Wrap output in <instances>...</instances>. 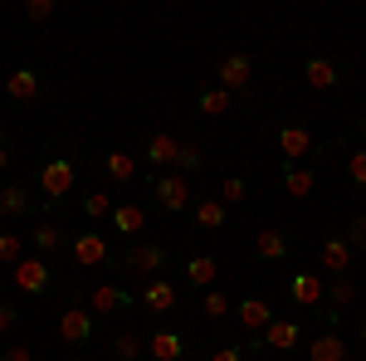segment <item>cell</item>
Returning a JSON list of instances; mask_svg holds the SVG:
<instances>
[{
  "label": "cell",
  "mask_w": 366,
  "mask_h": 361,
  "mask_svg": "<svg viewBox=\"0 0 366 361\" xmlns=\"http://www.w3.org/2000/svg\"><path fill=\"white\" fill-rule=\"evenodd\" d=\"M74 181H79V167H74V157H49L44 167H39V191L49 205H59L64 195L74 191Z\"/></svg>",
  "instance_id": "6da1fadb"
},
{
  "label": "cell",
  "mask_w": 366,
  "mask_h": 361,
  "mask_svg": "<svg viewBox=\"0 0 366 361\" xmlns=\"http://www.w3.org/2000/svg\"><path fill=\"white\" fill-rule=\"evenodd\" d=\"M69 254L79 269H103V264H117L113 249H108V234L98 229H84V234H69Z\"/></svg>",
  "instance_id": "7a4b0ae2"
},
{
  "label": "cell",
  "mask_w": 366,
  "mask_h": 361,
  "mask_svg": "<svg viewBox=\"0 0 366 361\" xmlns=\"http://www.w3.org/2000/svg\"><path fill=\"white\" fill-rule=\"evenodd\" d=\"M49 283H54V269H49V259H39V254H25V259L15 264V288H20L25 298H44V293H49Z\"/></svg>",
  "instance_id": "3957f363"
},
{
  "label": "cell",
  "mask_w": 366,
  "mask_h": 361,
  "mask_svg": "<svg viewBox=\"0 0 366 361\" xmlns=\"http://www.w3.org/2000/svg\"><path fill=\"white\" fill-rule=\"evenodd\" d=\"M93 322H98L93 307H84V303L64 307V312H59V342H64V347H88V342H93Z\"/></svg>",
  "instance_id": "277c9868"
},
{
  "label": "cell",
  "mask_w": 366,
  "mask_h": 361,
  "mask_svg": "<svg viewBox=\"0 0 366 361\" xmlns=\"http://www.w3.org/2000/svg\"><path fill=\"white\" fill-rule=\"evenodd\" d=\"M152 191H157V205H162L167 215H181V210H191V205H196V200H191V181H186L181 171L157 176V181H152Z\"/></svg>",
  "instance_id": "5b68a950"
},
{
  "label": "cell",
  "mask_w": 366,
  "mask_h": 361,
  "mask_svg": "<svg viewBox=\"0 0 366 361\" xmlns=\"http://www.w3.org/2000/svg\"><path fill=\"white\" fill-rule=\"evenodd\" d=\"M215 84L225 88V93H249L254 88V59L249 54H225L220 59V69H215Z\"/></svg>",
  "instance_id": "8992f818"
},
{
  "label": "cell",
  "mask_w": 366,
  "mask_h": 361,
  "mask_svg": "<svg viewBox=\"0 0 366 361\" xmlns=\"http://www.w3.org/2000/svg\"><path fill=\"white\" fill-rule=\"evenodd\" d=\"M117 264H122V269H132V274L157 278V274H162V269L171 264V249H167V244H152V239H147V244H132V249L122 254Z\"/></svg>",
  "instance_id": "52a82bcc"
},
{
  "label": "cell",
  "mask_w": 366,
  "mask_h": 361,
  "mask_svg": "<svg viewBox=\"0 0 366 361\" xmlns=\"http://www.w3.org/2000/svg\"><path fill=\"white\" fill-rule=\"evenodd\" d=\"M279 186L293 195V200H308V195L317 191V167H312V162H283L279 167Z\"/></svg>",
  "instance_id": "ba28073f"
},
{
  "label": "cell",
  "mask_w": 366,
  "mask_h": 361,
  "mask_svg": "<svg viewBox=\"0 0 366 361\" xmlns=\"http://www.w3.org/2000/svg\"><path fill=\"white\" fill-rule=\"evenodd\" d=\"M274 137H279L283 162H303V157H312V152H317V137H312V132L303 127V122H283V127L274 132Z\"/></svg>",
  "instance_id": "9c48e42d"
},
{
  "label": "cell",
  "mask_w": 366,
  "mask_h": 361,
  "mask_svg": "<svg viewBox=\"0 0 366 361\" xmlns=\"http://www.w3.org/2000/svg\"><path fill=\"white\" fill-rule=\"evenodd\" d=\"M298 342H303V327H298L293 317H274V322L259 332V347H264V352H293Z\"/></svg>",
  "instance_id": "30bf717a"
},
{
  "label": "cell",
  "mask_w": 366,
  "mask_h": 361,
  "mask_svg": "<svg viewBox=\"0 0 366 361\" xmlns=\"http://www.w3.org/2000/svg\"><path fill=\"white\" fill-rule=\"evenodd\" d=\"M317 254H322V269H327L332 278H347V274H352V259H357V249L347 244V234H327Z\"/></svg>",
  "instance_id": "8fae6325"
},
{
  "label": "cell",
  "mask_w": 366,
  "mask_h": 361,
  "mask_svg": "<svg viewBox=\"0 0 366 361\" xmlns=\"http://www.w3.org/2000/svg\"><path fill=\"white\" fill-rule=\"evenodd\" d=\"M132 288H117V283H93V293H88V307L93 312H132Z\"/></svg>",
  "instance_id": "7c38bea8"
},
{
  "label": "cell",
  "mask_w": 366,
  "mask_h": 361,
  "mask_svg": "<svg viewBox=\"0 0 366 361\" xmlns=\"http://www.w3.org/2000/svg\"><path fill=\"white\" fill-rule=\"evenodd\" d=\"M288 298L298 307H317L322 298H327V283H322V274H288Z\"/></svg>",
  "instance_id": "4fadbf2b"
},
{
  "label": "cell",
  "mask_w": 366,
  "mask_h": 361,
  "mask_svg": "<svg viewBox=\"0 0 366 361\" xmlns=\"http://www.w3.org/2000/svg\"><path fill=\"white\" fill-rule=\"evenodd\" d=\"M5 98H10V103H34V98H39V69H34V64L10 69V79H5Z\"/></svg>",
  "instance_id": "5bb4252c"
},
{
  "label": "cell",
  "mask_w": 366,
  "mask_h": 361,
  "mask_svg": "<svg viewBox=\"0 0 366 361\" xmlns=\"http://www.w3.org/2000/svg\"><path fill=\"white\" fill-rule=\"evenodd\" d=\"M176 157H181V142L171 137V132H152V137L142 142V162L147 167H176Z\"/></svg>",
  "instance_id": "9a60e30c"
},
{
  "label": "cell",
  "mask_w": 366,
  "mask_h": 361,
  "mask_svg": "<svg viewBox=\"0 0 366 361\" xmlns=\"http://www.w3.org/2000/svg\"><path fill=\"white\" fill-rule=\"evenodd\" d=\"M142 307H147V312H176V307H181L176 283H167V278H147V288H142Z\"/></svg>",
  "instance_id": "2e32d148"
},
{
  "label": "cell",
  "mask_w": 366,
  "mask_h": 361,
  "mask_svg": "<svg viewBox=\"0 0 366 361\" xmlns=\"http://www.w3.org/2000/svg\"><path fill=\"white\" fill-rule=\"evenodd\" d=\"M147 357L152 361H181L186 357V337L171 332V327H157V332L147 337Z\"/></svg>",
  "instance_id": "e0dca14e"
},
{
  "label": "cell",
  "mask_w": 366,
  "mask_h": 361,
  "mask_svg": "<svg viewBox=\"0 0 366 361\" xmlns=\"http://www.w3.org/2000/svg\"><path fill=\"white\" fill-rule=\"evenodd\" d=\"M303 79H308V88L327 93V88L342 84V69L332 64V59H322V54H308V64H303Z\"/></svg>",
  "instance_id": "ac0fdd59"
},
{
  "label": "cell",
  "mask_w": 366,
  "mask_h": 361,
  "mask_svg": "<svg viewBox=\"0 0 366 361\" xmlns=\"http://www.w3.org/2000/svg\"><path fill=\"white\" fill-rule=\"evenodd\" d=\"M108 224H113V234H127V239H132V234H142V229H147V210H142V205H132V200H117L113 215H108Z\"/></svg>",
  "instance_id": "d6986e66"
},
{
  "label": "cell",
  "mask_w": 366,
  "mask_h": 361,
  "mask_svg": "<svg viewBox=\"0 0 366 361\" xmlns=\"http://www.w3.org/2000/svg\"><path fill=\"white\" fill-rule=\"evenodd\" d=\"M254 259L259 264H283L288 259V234L283 229H259L254 234Z\"/></svg>",
  "instance_id": "ffe728a7"
},
{
  "label": "cell",
  "mask_w": 366,
  "mask_h": 361,
  "mask_svg": "<svg viewBox=\"0 0 366 361\" xmlns=\"http://www.w3.org/2000/svg\"><path fill=\"white\" fill-rule=\"evenodd\" d=\"M191 220H196L200 229H220V224L229 220V205L220 200V195H205V200H196V205H191Z\"/></svg>",
  "instance_id": "44dd1931"
},
{
  "label": "cell",
  "mask_w": 366,
  "mask_h": 361,
  "mask_svg": "<svg viewBox=\"0 0 366 361\" xmlns=\"http://www.w3.org/2000/svg\"><path fill=\"white\" fill-rule=\"evenodd\" d=\"M220 278V264L210 259V254H191L186 259V283L191 288H200V293H210V283Z\"/></svg>",
  "instance_id": "7402d4cb"
},
{
  "label": "cell",
  "mask_w": 366,
  "mask_h": 361,
  "mask_svg": "<svg viewBox=\"0 0 366 361\" xmlns=\"http://www.w3.org/2000/svg\"><path fill=\"white\" fill-rule=\"evenodd\" d=\"M234 312H239V322H244V332H264V327H269V322L279 317V312H274V307L264 303V298H244V303L234 307Z\"/></svg>",
  "instance_id": "603a6c76"
},
{
  "label": "cell",
  "mask_w": 366,
  "mask_h": 361,
  "mask_svg": "<svg viewBox=\"0 0 366 361\" xmlns=\"http://www.w3.org/2000/svg\"><path fill=\"white\" fill-rule=\"evenodd\" d=\"M308 361H352V352H347V342L337 332H322L308 342Z\"/></svg>",
  "instance_id": "cb8c5ba5"
},
{
  "label": "cell",
  "mask_w": 366,
  "mask_h": 361,
  "mask_svg": "<svg viewBox=\"0 0 366 361\" xmlns=\"http://www.w3.org/2000/svg\"><path fill=\"white\" fill-rule=\"evenodd\" d=\"M103 171H108L113 186H132V181H137V157H132V152H108V157H103Z\"/></svg>",
  "instance_id": "d4e9b609"
},
{
  "label": "cell",
  "mask_w": 366,
  "mask_h": 361,
  "mask_svg": "<svg viewBox=\"0 0 366 361\" xmlns=\"http://www.w3.org/2000/svg\"><path fill=\"white\" fill-rule=\"evenodd\" d=\"M196 108L205 112V117H225V112L234 108V93H225V88H220V84H210V88H200Z\"/></svg>",
  "instance_id": "484cf974"
},
{
  "label": "cell",
  "mask_w": 366,
  "mask_h": 361,
  "mask_svg": "<svg viewBox=\"0 0 366 361\" xmlns=\"http://www.w3.org/2000/svg\"><path fill=\"white\" fill-rule=\"evenodd\" d=\"M29 244H34V254H39V259H49V254H54L59 244H64V229H59L54 220L34 224V229H29Z\"/></svg>",
  "instance_id": "4316f807"
},
{
  "label": "cell",
  "mask_w": 366,
  "mask_h": 361,
  "mask_svg": "<svg viewBox=\"0 0 366 361\" xmlns=\"http://www.w3.org/2000/svg\"><path fill=\"white\" fill-rule=\"evenodd\" d=\"M29 210H34V195H29L25 186H5V191H0V215H15V220H20Z\"/></svg>",
  "instance_id": "83f0119b"
},
{
  "label": "cell",
  "mask_w": 366,
  "mask_h": 361,
  "mask_svg": "<svg viewBox=\"0 0 366 361\" xmlns=\"http://www.w3.org/2000/svg\"><path fill=\"white\" fill-rule=\"evenodd\" d=\"M113 205H117V200L108 191H88L84 200H79V210H84L88 220H108V215H113Z\"/></svg>",
  "instance_id": "f1b7e54d"
},
{
  "label": "cell",
  "mask_w": 366,
  "mask_h": 361,
  "mask_svg": "<svg viewBox=\"0 0 366 361\" xmlns=\"http://www.w3.org/2000/svg\"><path fill=\"white\" fill-rule=\"evenodd\" d=\"M142 352H147V342H142L137 332H117L113 337V357L117 361H142Z\"/></svg>",
  "instance_id": "f546056e"
},
{
  "label": "cell",
  "mask_w": 366,
  "mask_h": 361,
  "mask_svg": "<svg viewBox=\"0 0 366 361\" xmlns=\"http://www.w3.org/2000/svg\"><path fill=\"white\" fill-rule=\"evenodd\" d=\"M25 259V234H10V229H0V264H20Z\"/></svg>",
  "instance_id": "4dcf8cb0"
},
{
  "label": "cell",
  "mask_w": 366,
  "mask_h": 361,
  "mask_svg": "<svg viewBox=\"0 0 366 361\" xmlns=\"http://www.w3.org/2000/svg\"><path fill=\"white\" fill-rule=\"evenodd\" d=\"M220 200H225V205H239V200H249V181H244L239 171H234V176H225V181H220Z\"/></svg>",
  "instance_id": "1f68e13d"
},
{
  "label": "cell",
  "mask_w": 366,
  "mask_h": 361,
  "mask_svg": "<svg viewBox=\"0 0 366 361\" xmlns=\"http://www.w3.org/2000/svg\"><path fill=\"white\" fill-rule=\"evenodd\" d=\"M347 181H352L357 191H366V147H352V152H347Z\"/></svg>",
  "instance_id": "d6a6232c"
},
{
  "label": "cell",
  "mask_w": 366,
  "mask_h": 361,
  "mask_svg": "<svg viewBox=\"0 0 366 361\" xmlns=\"http://www.w3.org/2000/svg\"><path fill=\"white\" fill-rule=\"evenodd\" d=\"M200 312H205L210 322H220V317H225V312H229V298H225V293H220V288H210V293L200 298Z\"/></svg>",
  "instance_id": "836d02e7"
},
{
  "label": "cell",
  "mask_w": 366,
  "mask_h": 361,
  "mask_svg": "<svg viewBox=\"0 0 366 361\" xmlns=\"http://www.w3.org/2000/svg\"><path fill=\"white\" fill-rule=\"evenodd\" d=\"M327 298H332V307H352V303H357V288H352V278H332Z\"/></svg>",
  "instance_id": "e575fe53"
},
{
  "label": "cell",
  "mask_w": 366,
  "mask_h": 361,
  "mask_svg": "<svg viewBox=\"0 0 366 361\" xmlns=\"http://www.w3.org/2000/svg\"><path fill=\"white\" fill-rule=\"evenodd\" d=\"M200 162H205V157H200L196 142H181V157H176V167H171V171H181V176H186V171H196Z\"/></svg>",
  "instance_id": "d590c367"
},
{
  "label": "cell",
  "mask_w": 366,
  "mask_h": 361,
  "mask_svg": "<svg viewBox=\"0 0 366 361\" xmlns=\"http://www.w3.org/2000/svg\"><path fill=\"white\" fill-rule=\"evenodd\" d=\"M347 244L357 254L366 249V215H352V220H347Z\"/></svg>",
  "instance_id": "8d00e7d4"
},
{
  "label": "cell",
  "mask_w": 366,
  "mask_h": 361,
  "mask_svg": "<svg viewBox=\"0 0 366 361\" xmlns=\"http://www.w3.org/2000/svg\"><path fill=\"white\" fill-rule=\"evenodd\" d=\"M205 361H244V347H239V342H225V347H215Z\"/></svg>",
  "instance_id": "74e56055"
},
{
  "label": "cell",
  "mask_w": 366,
  "mask_h": 361,
  "mask_svg": "<svg viewBox=\"0 0 366 361\" xmlns=\"http://www.w3.org/2000/svg\"><path fill=\"white\" fill-rule=\"evenodd\" d=\"M25 15L29 20H49L54 15V0H25Z\"/></svg>",
  "instance_id": "f35d334b"
},
{
  "label": "cell",
  "mask_w": 366,
  "mask_h": 361,
  "mask_svg": "<svg viewBox=\"0 0 366 361\" xmlns=\"http://www.w3.org/2000/svg\"><path fill=\"white\" fill-rule=\"evenodd\" d=\"M15 322H20V312L10 303H0V332H15Z\"/></svg>",
  "instance_id": "ab89813d"
},
{
  "label": "cell",
  "mask_w": 366,
  "mask_h": 361,
  "mask_svg": "<svg viewBox=\"0 0 366 361\" xmlns=\"http://www.w3.org/2000/svg\"><path fill=\"white\" fill-rule=\"evenodd\" d=\"M0 361H34L29 347H10V352H0Z\"/></svg>",
  "instance_id": "60d3db41"
},
{
  "label": "cell",
  "mask_w": 366,
  "mask_h": 361,
  "mask_svg": "<svg viewBox=\"0 0 366 361\" xmlns=\"http://www.w3.org/2000/svg\"><path fill=\"white\" fill-rule=\"evenodd\" d=\"M357 132H362V147H366V112L357 117Z\"/></svg>",
  "instance_id": "b9f144b4"
},
{
  "label": "cell",
  "mask_w": 366,
  "mask_h": 361,
  "mask_svg": "<svg viewBox=\"0 0 366 361\" xmlns=\"http://www.w3.org/2000/svg\"><path fill=\"white\" fill-rule=\"evenodd\" d=\"M5 162H10V147H5V142H0V171H5Z\"/></svg>",
  "instance_id": "7bdbcfd3"
},
{
  "label": "cell",
  "mask_w": 366,
  "mask_h": 361,
  "mask_svg": "<svg viewBox=\"0 0 366 361\" xmlns=\"http://www.w3.org/2000/svg\"><path fill=\"white\" fill-rule=\"evenodd\" d=\"M357 332H362V342H366V317H362V322H357Z\"/></svg>",
  "instance_id": "ee69618b"
},
{
  "label": "cell",
  "mask_w": 366,
  "mask_h": 361,
  "mask_svg": "<svg viewBox=\"0 0 366 361\" xmlns=\"http://www.w3.org/2000/svg\"><path fill=\"white\" fill-rule=\"evenodd\" d=\"M69 361H84V357H69Z\"/></svg>",
  "instance_id": "f6af8a7d"
}]
</instances>
